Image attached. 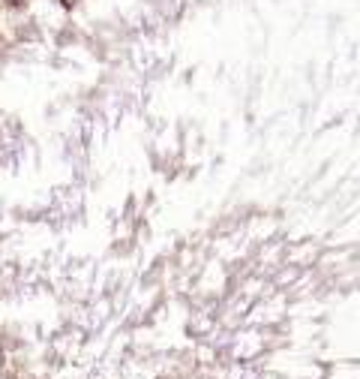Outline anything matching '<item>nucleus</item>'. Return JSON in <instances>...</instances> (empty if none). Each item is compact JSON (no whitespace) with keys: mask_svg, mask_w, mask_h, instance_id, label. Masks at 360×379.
I'll return each instance as SVG.
<instances>
[{"mask_svg":"<svg viewBox=\"0 0 360 379\" xmlns=\"http://www.w3.org/2000/svg\"><path fill=\"white\" fill-rule=\"evenodd\" d=\"M6 3H18V0H6Z\"/></svg>","mask_w":360,"mask_h":379,"instance_id":"nucleus-1","label":"nucleus"}]
</instances>
